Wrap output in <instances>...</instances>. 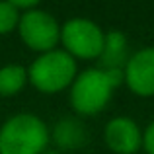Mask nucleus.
Masks as SVG:
<instances>
[{
  "mask_svg": "<svg viewBox=\"0 0 154 154\" xmlns=\"http://www.w3.org/2000/svg\"><path fill=\"white\" fill-rule=\"evenodd\" d=\"M123 82L140 98L154 96V47H143L129 57L123 66Z\"/></svg>",
  "mask_w": 154,
  "mask_h": 154,
  "instance_id": "6",
  "label": "nucleus"
},
{
  "mask_svg": "<svg viewBox=\"0 0 154 154\" xmlns=\"http://www.w3.org/2000/svg\"><path fill=\"white\" fill-rule=\"evenodd\" d=\"M143 148L146 154H154V121H150L148 127L143 131Z\"/></svg>",
  "mask_w": 154,
  "mask_h": 154,
  "instance_id": "12",
  "label": "nucleus"
},
{
  "mask_svg": "<svg viewBox=\"0 0 154 154\" xmlns=\"http://www.w3.org/2000/svg\"><path fill=\"white\" fill-rule=\"evenodd\" d=\"M55 139L57 143H60L63 146H76V144L82 143L84 133L80 123L72 119H64L60 123H57V131H55Z\"/></svg>",
  "mask_w": 154,
  "mask_h": 154,
  "instance_id": "10",
  "label": "nucleus"
},
{
  "mask_svg": "<svg viewBox=\"0 0 154 154\" xmlns=\"http://www.w3.org/2000/svg\"><path fill=\"white\" fill-rule=\"evenodd\" d=\"M103 140L115 154H137L143 148V131L139 123L127 115H117L107 121Z\"/></svg>",
  "mask_w": 154,
  "mask_h": 154,
  "instance_id": "7",
  "label": "nucleus"
},
{
  "mask_svg": "<svg viewBox=\"0 0 154 154\" xmlns=\"http://www.w3.org/2000/svg\"><path fill=\"white\" fill-rule=\"evenodd\" d=\"M27 80V68L23 64L10 63L0 66V96L2 98H12L20 94L26 88Z\"/></svg>",
  "mask_w": 154,
  "mask_h": 154,
  "instance_id": "9",
  "label": "nucleus"
},
{
  "mask_svg": "<svg viewBox=\"0 0 154 154\" xmlns=\"http://www.w3.org/2000/svg\"><path fill=\"white\" fill-rule=\"evenodd\" d=\"M76 74H78L76 59H72L66 51L59 47L37 55L27 68V80L35 90L43 94H57L70 88Z\"/></svg>",
  "mask_w": 154,
  "mask_h": 154,
  "instance_id": "3",
  "label": "nucleus"
},
{
  "mask_svg": "<svg viewBox=\"0 0 154 154\" xmlns=\"http://www.w3.org/2000/svg\"><path fill=\"white\" fill-rule=\"evenodd\" d=\"M105 31L88 18H70L60 26V45L72 59H100Z\"/></svg>",
  "mask_w": 154,
  "mask_h": 154,
  "instance_id": "4",
  "label": "nucleus"
},
{
  "mask_svg": "<svg viewBox=\"0 0 154 154\" xmlns=\"http://www.w3.org/2000/svg\"><path fill=\"white\" fill-rule=\"evenodd\" d=\"M20 16L22 14L12 4V0H2L0 2V35H8L10 31L18 29Z\"/></svg>",
  "mask_w": 154,
  "mask_h": 154,
  "instance_id": "11",
  "label": "nucleus"
},
{
  "mask_svg": "<svg viewBox=\"0 0 154 154\" xmlns=\"http://www.w3.org/2000/svg\"><path fill=\"white\" fill-rule=\"evenodd\" d=\"M129 41L127 35L119 29H109L105 31V41H103V49L100 55V68L111 70V68H119L123 70V66L129 60Z\"/></svg>",
  "mask_w": 154,
  "mask_h": 154,
  "instance_id": "8",
  "label": "nucleus"
},
{
  "mask_svg": "<svg viewBox=\"0 0 154 154\" xmlns=\"http://www.w3.org/2000/svg\"><path fill=\"white\" fill-rule=\"evenodd\" d=\"M123 82V70L119 68H86L78 72L68 88L70 107L80 115H98L111 102L113 90Z\"/></svg>",
  "mask_w": 154,
  "mask_h": 154,
  "instance_id": "1",
  "label": "nucleus"
},
{
  "mask_svg": "<svg viewBox=\"0 0 154 154\" xmlns=\"http://www.w3.org/2000/svg\"><path fill=\"white\" fill-rule=\"evenodd\" d=\"M20 39L29 47L31 51H37L39 55L53 51L60 43V23L57 18L47 10L33 8L20 16L18 23Z\"/></svg>",
  "mask_w": 154,
  "mask_h": 154,
  "instance_id": "5",
  "label": "nucleus"
},
{
  "mask_svg": "<svg viewBox=\"0 0 154 154\" xmlns=\"http://www.w3.org/2000/svg\"><path fill=\"white\" fill-rule=\"evenodd\" d=\"M49 140V127L35 113H16L0 125V154H45Z\"/></svg>",
  "mask_w": 154,
  "mask_h": 154,
  "instance_id": "2",
  "label": "nucleus"
}]
</instances>
